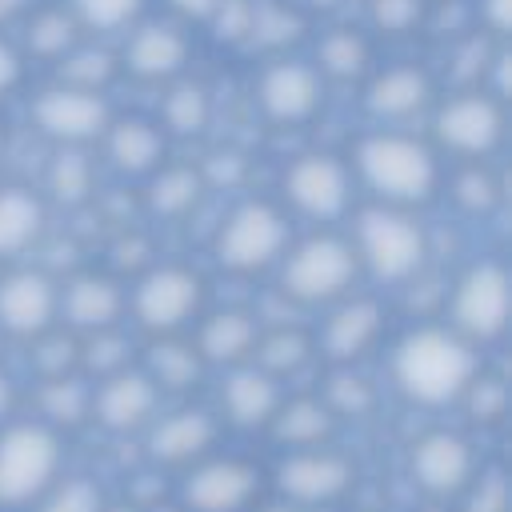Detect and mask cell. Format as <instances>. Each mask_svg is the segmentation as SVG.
<instances>
[{"mask_svg": "<svg viewBox=\"0 0 512 512\" xmlns=\"http://www.w3.org/2000/svg\"><path fill=\"white\" fill-rule=\"evenodd\" d=\"M352 180H360L376 204H396V208H420L436 200L444 184L440 152L408 132H364L352 148Z\"/></svg>", "mask_w": 512, "mask_h": 512, "instance_id": "cell-1", "label": "cell"}, {"mask_svg": "<svg viewBox=\"0 0 512 512\" xmlns=\"http://www.w3.org/2000/svg\"><path fill=\"white\" fill-rule=\"evenodd\" d=\"M480 376L476 344L444 324H420L404 332L392 348V380L396 388L424 408L456 404L464 388Z\"/></svg>", "mask_w": 512, "mask_h": 512, "instance_id": "cell-2", "label": "cell"}, {"mask_svg": "<svg viewBox=\"0 0 512 512\" xmlns=\"http://www.w3.org/2000/svg\"><path fill=\"white\" fill-rule=\"evenodd\" d=\"M352 248L360 272L380 284H412L428 264V232L412 216V208L396 204H364L352 216Z\"/></svg>", "mask_w": 512, "mask_h": 512, "instance_id": "cell-3", "label": "cell"}, {"mask_svg": "<svg viewBox=\"0 0 512 512\" xmlns=\"http://www.w3.org/2000/svg\"><path fill=\"white\" fill-rule=\"evenodd\" d=\"M360 280V260L348 236L340 232H312L284 248L280 256V296L312 308L344 300Z\"/></svg>", "mask_w": 512, "mask_h": 512, "instance_id": "cell-4", "label": "cell"}, {"mask_svg": "<svg viewBox=\"0 0 512 512\" xmlns=\"http://www.w3.org/2000/svg\"><path fill=\"white\" fill-rule=\"evenodd\" d=\"M292 244L288 212L272 200H240L212 236V256L232 276H256L272 264H280L284 248Z\"/></svg>", "mask_w": 512, "mask_h": 512, "instance_id": "cell-5", "label": "cell"}, {"mask_svg": "<svg viewBox=\"0 0 512 512\" xmlns=\"http://www.w3.org/2000/svg\"><path fill=\"white\" fill-rule=\"evenodd\" d=\"M128 308L148 336H180L204 308V276L188 264H148L128 292Z\"/></svg>", "mask_w": 512, "mask_h": 512, "instance_id": "cell-6", "label": "cell"}, {"mask_svg": "<svg viewBox=\"0 0 512 512\" xmlns=\"http://www.w3.org/2000/svg\"><path fill=\"white\" fill-rule=\"evenodd\" d=\"M448 300V328L460 332L468 344H488V340H500L504 328H508V312H512V276L504 268V260H472L452 292L444 296Z\"/></svg>", "mask_w": 512, "mask_h": 512, "instance_id": "cell-7", "label": "cell"}, {"mask_svg": "<svg viewBox=\"0 0 512 512\" xmlns=\"http://www.w3.org/2000/svg\"><path fill=\"white\" fill-rule=\"evenodd\" d=\"M504 100L488 88H456L432 112V148L456 160H488L504 140Z\"/></svg>", "mask_w": 512, "mask_h": 512, "instance_id": "cell-8", "label": "cell"}, {"mask_svg": "<svg viewBox=\"0 0 512 512\" xmlns=\"http://www.w3.org/2000/svg\"><path fill=\"white\" fill-rule=\"evenodd\" d=\"M60 468V436L48 424H12L0 432V504H32L40 500Z\"/></svg>", "mask_w": 512, "mask_h": 512, "instance_id": "cell-9", "label": "cell"}, {"mask_svg": "<svg viewBox=\"0 0 512 512\" xmlns=\"http://www.w3.org/2000/svg\"><path fill=\"white\" fill-rule=\"evenodd\" d=\"M28 124L52 148H88L112 124V104L104 92H84V88L56 80L32 96Z\"/></svg>", "mask_w": 512, "mask_h": 512, "instance_id": "cell-10", "label": "cell"}, {"mask_svg": "<svg viewBox=\"0 0 512 512\" xmlns=\"http://www.w3.org/2000/svg\"><path fill=\"white\" fill-rule=\"evenodd\" d=\"M352 168L332 152H304L284 168L280 192L284 204L312 220V224H336L352 212Z\"/></svg>", "mask_w": 512, "mask_h": 512, "instance_id": "cell-11", "label": "cell"}, {"mask_svg": "<svg viewBox=\"0 0 512 512\" xmlns=\"http://www.w3.org/2000/svg\"><path fill=\"white\" fill-rule=\"evenodd\" d=\"M324 88H328V80L308 60L276 56V60H268L260 68L256 104H260L268 124H276V128H304L324 108Z\"/></svg>", "mask_w": 512, "mask_h": 512, "instance_id": "cell-12", "label": "cell"}, {"mask_svg": "<svg viewBox=\"0 0 512 512\" xmlns=\"http://www.w3.org/2000/svg\"><path fill=\"white\" fill-rule=\"evenodd\" d=\"M60 284L44 268H8L0 276V336L36 340L40 332L56 328Z\"/></svg>", "mask_w": 512, "mask_h": 512, "instance_id": "cell-13", "label": "cell"}, {"mask_svg": "<svg viewBox=\"0 0 512 512\" xmlns=\"http://www.w3.org/2000/svg\"><path fill=\"white\" fill-rule=\"evenodd\" d=\"M116 60H120V72H128L140 84H172L184 76L192 60V40L180 24L148 20L128 32Z\"/></svg>", "mask_w": 512, "mask_h": 512, "instance_id": "cell-14", "label": "cell"}, {"mask_svg": "<svg viewBox=\"0 0 512 512\" xmlns=\"http://www.w3.org/2000/svg\"><path fill=\"white\" fill-rule=\"evenodd\" d=\"M128 308V292L120 288V280L112 272H76L64 280L60 288V304H56V320H64L68 332L88 336L100 328H116L120 316Z\"/></svg>", "mask_w": 512, "mask_h": 512, "instance_id": "cell-15", "label": "cell"}, {"mask_svg": "<svg viewBox=\"0 0 512 512\" xmlns=\"http://www.w3.org/2000/svg\"><path fill=\"white\" fill-rule=\"evenodd\" d=\"M436 104V80L424 64L372 68L364 76V112L380 124H400Z\"/></svg>", "mask_w": 512, "mask_h": 512, "instance_id": "cell-16", "label": "cell"}, {"mask_svg": "<svg viewBox=\"0 0 512 512\" xmlns=\"http://www.w3.org/2000/svg\"><path fill=\"white\" fill-rule=\"evenodd\" d=\"M276 484L288 504H300V508L328 504L344 496V488L352 484V464L328 448H296V456L280 464Z\"/></svg>", "mask_w": 512, "mask_h": 512, "instance_id": "cell-17", "label": "cell"}, {"mask_svg": "<svg viewBox=\"0 0 512 512\" xmlns=\"http://www.w3.org/2000/svg\"><path fill=\"white\" fill-rule=\"evenodd\" d=\"M384 304L372 296H344L336 300V308L328 312L324 328H320V352L332 364H352L364 352L376 348V340L384 336Z\"/></svg>", "mask_w": 512, "mask_h": 512, "instance_id": "cell-18", "label": "cell"}, {"mask_svg": "<svg viewBox=\"0 0 512 512\" xmlns=\"http://www.w3.org/2000/svg\"><path fill=\"white\" fill-rule=\"evenodd\" d=\"M156 400H160V388L148 380L144 368H120L100 380L88 412L108 432H136L156 416Z\"/></svg>", "mask_w": 512, "mask_h": 512, "instance_id": "cell-19", "label": "cell"}, {"mask_svg": "<svg viewBox=\"0 0 512 512\" xmlns=\"http://www.w3.org/2000/svg\"><path fill=\"white\" fill-rule=\"evenodd\" d=\"M256 468L244 460H204L184 480V508L188 512H240L256 496Z\"/></svg>", "mask_w": 512, "mask_h": 512, "instance_id": "cell-20", "label": "cell"}, {"mask_svg": "<svg viewBox=\"0 0 512 512\" xmlns=\"http://www.w3.org/2000/svg\"><path fill=\"white\" fill-rule=\"evenodd\" d=\"M408 468H412V480L432 492V496H452L468 484L472 476V448L464 436L456 432H428L412 444V456H408Z\"/></svg>", "mask_w": 512, "mask_h": 512, "instance_id": "cell-21", "label": "cell"}, {"mask_svg": "<svg viewBox=\"0 0 512 512\" xmlns=\"http://www.w3.org/2000/svg\"><path fill=\"white\" fill-rule=\"evenodd\" d=\"M104 156L120 176H148L168 156V132L148 116H112L104 128Z\"/></svg>", "mask_w": 512, "mask_h": 512, "instance_id": "cell-22", "label": "cell"}, {"mask_svg": "<svg viewBox=\"0 0 512 512\" xmlns=\"http://www.w3.org/2000/svg\"><path fill=\"white\" fill-rule=\"evenodd\" d=\"M48 232V200L28 184L0 188V264H16L40 248Z\"/></svg>", "mask_w": 512, "mask_h": 512, "instance_id": "cell-23", "label": "cell"}, {"mask_svg": "<svg viewBox=\"0 0 512 512\" xmlns=\"http://www.w3.org/2000/svg\"><path fill=\"white\" fill-rule=\"evenodd\" d=\"M260 316L244 312V308H220L212 316L200 320V332H196V352L204 364H224V368H236V364H248L252 360V348L260 340Z\"/></svg>", "mask_w": 512, "mask_h": 512, "instance_id": "cell-24", "label": "cell"}, {"mask_svg": "<svg viewBox=\"0 0 512 512\" xmlns=\"http://www.w3.org/2000/svg\"><path fill=\"white\" fill-rule=\"evenodd\" d=\"M212 440H216V420L204 408H180L152 424L148 456L156 464H192L212 448Z\"/></svg>", "mask_w": 512, "mask_h": 512, "instance_id": "cell-25", "label": "cell"}, {"mask_svg": "<svg viewBox=\"0 0 512 512\" xmlns=\"http://www.w3.org/2000/svg\"><path fill=\"white\" fill-rule=\"evenodd\" d=\"M208 184L200 176L196 164H160L156 172H148V184H144V212L152 220H164V224H176L184 216L196 212V204L204 200Z\"/></svg>", "mask_w": 512, "mask_h": 512, "instance_id": "cell-26", "label": "cell"}, {"mask_svg": "<svg viewBox=\"0 0 512 512\" xmlns=\"http://www.w3.org/2000/svg\"><path fill=\"white\" fill-rule=\"evenodd\" d=\"M220 400H224V412H228L232 424H240V428H260V424L272 420V412L280 408L284 396H280L276 376L260 372L256 364H252V368H248V364H236V368L228 372L224 388H220Z\"/></svg>", "mask_w": 512, "mask_h": 512, "instance_id": "cell-27", "label": "cell"}, {"mask_svg": "<svg viewBox=\"0 0 512 512\" xmlns=\"http://www.w3.org/2000/svg\"><path fill=\"white\" fill-rule=\"evenodd\" d=\"M312 68L324 80H340V84L364 80L372 72V36L364 28H352V24H336V28L320 32L316 52H312Z\"/></svg>", "mask_w": 512, "mask_h": 512, "instance_id": "cell-28", "label": "cell"}, {"mask_svg": "<svg viewBox=\"0 0 512 512\" xmlns=\"http://www.w3.org/2000/svg\"><path fill=\"white\" fill-rule=\"evenodd\" d=\"M80 24H76V16L68 12V4L60 0V4H36L28 16H24V52L32 56V60H48V64H56L60 56H68L76 44H80Z\"/></svg>", "mask_w": 512, "mask_h": 512, "instance_id": "cell-29", "label": "cell"}, {"mask_svg": "<svg viewBox=\"0 0 512 512\" xmlns=\"http://www.w3.org/2000/svg\"><path fill=\"white\" fill-rule=\"evenodd\" d=\"M44 200L60 208H80L96 196V164L88 148H56L44 168Z\"/></svg>", "mask_w": 512, "mask_h": 512, "instance_id": "cell-30", "label": "cell"}, {"mask_svg": "<svg viewBox=\"0 0 512 512\" xmlns=\"http://www.w3.org/2000/svg\"><path fill=\"white\" fill-rule=\"evenodd\" d=\"M272 436L280 444H292V448H320L332 428H336V416L328 412V404L320 396H296V400H280V408L272 412Z\"/></svg>", "mask_w": 512, "mask_h": 512, "instance_id": "cell-31", "label": "cell"}, {"mask_svg": "<svg viewBox=\"0 0 512 512\" xmlns=\"http://www.w3.org/2000/svg\"><path fill=\"white\" fill-rule=\"evenodd\" d=\"M144 372L156 388L184 392L204 376V360H200L196 344H188L180 336H152L148 356H144Z\"/></svg>", "mask_w": 512, "mask_h": 512, "instance_id": "cell-32", "label": "cell"}, {"mask_svg": "<svg viewBox=\"0 0 512 512\" xmlns=\"http://www.w3.org/2000/svg\"><path fill=\"white\" fill-rule=\"evenodd\" d=\"M164 132L172 136H200L212 124V92L200 80H172L164 100H160V120Z\"/></svg>", "mask_w": 512, "mask_h": 512, "instance_id": "cell-33", "label": "cell"}, {"mask_svg": "<svg viewBox=\"0 0 512 512\" xmlns=\"http://www.w3.org/2000/svg\"><path fill=\"white\" fill-rule=\"evenodd\" d=\"M304 36V12L288 0H252V28L248 44L264 52H284Z\"/></svg>", "mask_w": 512, "mask_h": 512, "instance_id": "cell-34", "label": "cell"}, {"mask_svg": "<svg viewBox=\"0 0 512 512\" xmlns=\"http://www.w3.org/2000/svg\"><path fill=\"white\" fill-rule=\"evenodd\" d=\"M252 360L268 376H292L296 368H304L312 360V340H308V332H300L292 324H276V328L260 332Z\"/></svg>", "mask_w": 512, "mask_h": 512, "instance_id": "cell-35", "label": "cell"}, {"mask_svg": "<svg viewBox=\"0 0 512 512\" xmlns=\"http://www.w3.org/2000/svg\"><path fill=\"white\" fill-rule=\"evenodd\" d=\"M452 204L464 212V216H492L496 204H500V180L496 172L484 164V160H464L452 176V188H448Z\"/></svg>", "mask_w": 512, "mask_h": 512, "instance_id": "cell-36", "label": "cell"}, {"mask_svg": "<svg viewBox=\"0 0 512 512\" xmlns=\"http://www.w3.org/2000/svg\"><path fill=\"white\" fill-rule=\"evenodd\" d=\"M56 72H60V84H72V88H84V92H104L116 80L120 60L108 48L76 44L68 56L56 60Z\"/></svg>", "mask_w": 512, "mask_h": 512, "instance_id": "cell-37", "label": "cell"}, {"mask_svg": "<svg viewBox=\"0 0 512 512\" xmlns=\"http://www.w3.org/2000/svg\"><path fill=\"white\" fill-rule=\"evenodd\" d=\"M40 408H44V416L52 420V424H60V428H72V424H80L84 416H88V408H92V388L80 380V376H52V380H44V388H40Z\"/></svg>", "mask_w": 512, "mask_h": 512, "instance_id": "cell-38", "label": "cell"}, {"mask_svg": "<svg viewBox=\"0 0 512 512\" xmlns=\"http://www.w3.org/2000/svg\"><path fill=\"white\" fill-rule=\"evenodd\" d=\"M84 32H120L132 28L144 12V0H64Z\"/></svg>", "mask_w": 512, "mask_h": 512, "instance_id": "cell-39", "label": "cell"}, {"mask_svg": "<svg viewBox=\"0 0 512 512\" xmlns=\"http://www.w3.org/2000/svg\"><path fill=\"white\" fill-rule=\"evenodd\" d=\"M128 356H132V344L120 328H100V332H88L80 340V368L96 372L100 380L128 368Z\"/></svg>", "mask_w": 512, "mask_h": 512, "instance_id": "cell-40", "label": "cell"}, {"mask_svg": "<svg viewBox=\"0 0 512 512\" xmlns=\"http://www.w3.org/2000/svg\"><path fill=\"white\" fill-rule=\"evenodd\" d=\"M32 364H36V372L44 380L68 376L72 368H80V340H76V332H56V328L40 332L32 340Z\"/></svg>", "mask_w": 512, "mask_h": 512, "instance_id": "cell-41", "label": "cell"}, {"mask_svg": "<svg viewBox=\"0 0 512 512\" xmlns=\"http://www.w3.org/2000/svg\"><path fill=\"white\" fill-rule=\"evenodd\" d=\"M320 400L328 404V412H332V416H364V412L376 404V392H372V384H368L360 372L340 368V372H332V376H328V384H324V396H320Z\"/></svg>", "mask_w": 512, "mask_h": 512, "instance_id": "cell-42", "label": "cell"}, {"mask_svg": "<svg viewBox=\"0 0 512 512\" xmlns=\"http://www.w3.org/2000/svg\"><path fill=\"white\" fill-rule=\"evenodd\" d=\"M428 0H368V24L380 36H408L428 20Z\"/></svg>", "mask_w": 512, "mask_h": 512, "instance_id": "cell-43", "label": "cell"}, {"mask_svg": "<svg viewBox=\"0 0 512 512\" xmlns=\"http://www.w3.org/2000/svg\"><path fill=\"white\" fill-rule=\"evenodd\" d=\"M40 512H100V488L92 480H64L40 504Z\"/></svg>", "mask_w": 512, "mask_h": 512, "instance_id": "cell-44", "label": "cell"}, {"mask_svg": "<svg viewBox=\"0 0 512 512\" xmlns=\"http://www.w3.org/2000/svg\"><path fill=\"white\" fill-rule=\"evenodd\" d=\"M460 400H468L472 420L492 424V420H500V416H504L508 392H504V384H500V380H492V376H476V380L464 388V396H460Z\"/></svg>", "mask_w": 512, "mask_h": 512, "instance_id": "cell-45", "label": "cell"}, {"mask_svg": "<svg viewBox=\"0 0 512 512\" xmlns=\"http://www.w3.org/2000/svg\"><path fill=\"white\" fill-rule=\"evenodd\" d=\"M208 24L216 28V40H224V44H244V40H248V28H252V0H224V4L212 12Z\"/></svg>", "mask_w": 512, "mask_h": 512, "instance_id": "cell-46", "label": "cell"}, {"mask_svg": "<svg viewBox=\"0 0 512 512\" xmlns=\"http://www.w3.org/2000/svg\"><path fill=\"white\" fill-rule=\"evenodd\" d=\"M464 512H508V484H504V476L500 472L480 476V484L472 488Z\"/></svg>", "mask_w": 512, "mask_h": 512, "instance_id": "cell-47", "label": "cell"}, {"mask_svg": "<svg viewBox=\"0 0 512 512\" xmlns=\"http://www.w3.org/2000/svg\"><path fill=\"white\" fill-rule=\"evenodd\" d=\"M480 32L504 44L512 32V0H480Z\"/></svg>", "mask_w": 512, "mask_h": 512, "instance_id": "cell-48", "label": "cell"}, {"mask_svg": "<svg viewBox=\"0 0 512 512\" xmlns=\"http://www.w3.org/2000/svg\"><path fill=\"white\" fill-rule=\"evenodd\" d=\"M20 80H24V56H20L16 44H8V40L0 36V100L12 96V92L20 88Z\"/></svg>", "mask_w": 512, "mask_h": 512, "instance_id": "cell-49", "label": "cell"}, {"mask_svg": "<svg viewBox=\"0 0 512 512\" xmlns=\"http://www.w3.org/2000/svg\"><path fill=\"white\" fill-rule=\"evenodd\" d=\"M200 176H204V184H212V180L236 184V180L244 176V160H240L236 152H216V156H212V164H208V168H200Z\"/></svg>", "mask_w": 512, "mask_h": 512, "instance_id": "cell-50", "label": "cell"}, {"mask_svg": "<svg viewBox=\"0 0 512 512\" xmlns=\"http://www.w3.org/2000/svg\"><path fill=\"white\" fill-rule=\"evenodd\" d=\"M220 4H224V0H168V8H172L176 16L196 20V24H208V20H212V12H216Z\"/></svg>", "mask_w": 512, "mask_h": 512, "instance_id": "cell-51", "label": "cell"}, {"mask_svg": "<svg viewBox=\"0 0 512 512\" xmlns=\"http://www.w3.org/2000/svg\"><path fill=\"white\" fill-rule=\"evenodd\" d=\"M40 0H0V24H12V20H24Z\"/></svg>", "mask_w": 512, "mask_h": 512, "instance_id": "cell-52", "label": "cell"}, {"mask_svg": "<svg viewBox=\"0 0 512 512\" xmlns=\"http://www.w3.org/2000/svg\"><path fill=\"white\" fill-rule=\"evenodd\" d=\"M12 404H16V384L8 372H0V420L12 412Z\"/></svg>", "mask_w": 512, "mask_h": 512, "instance_id": "cell-53", "label": "cell"}, {"mask_svg": "<svg viewBox=\"0 0 512 512\" xmlns=\"http://www.w3.org/2000/svg\"><path fill=\"white\" fill-rule=\"evenodd\" d=\"M308 8H320V12H328V8H340L344 0H304Z\"/></svg>", "mask_w": 512, "mask_h": 512, "instance_id": "cell-54", "label": "cell"}, {"mask_svg": "<svg viewBox=\"0 0 512 512\" xmlns=\"http://www.w3.org/2000/svg\"><path fill=\"white\" fill-rule=\"evenodd\" d=\"M264 512H312V508H300V504H276V508H264Z\"/></svg>", "mask_w": 512, "mask_h": 512, "instance_id": "cell-55", "label": "cell"}, {"mask_svg": "<svg viewBox=\"0 0 512 512\" xmlns=\"http://www.w3.org/2000/svg\"><path fill=\"white\" fill-rule=\"evenodd\" d=\"M112 512H140V508H128V504H120V508H112Z\"/></svg>", "mask_w": 512, "mask_h": 512, "instance_id": "cell-56", "label": "cell"}, {"mask_svg": "<svg viewBox=\"0 0 512 512\" xmlns=\"http://www.w3.org/2000/svg\"><path fill=\"white\" fill-rule=\"evenodd\" d=\"M0 160H4V128H0Z\"/></svg>", "mask_w": 512, "mask_h": 512, "instance_id": "cell-57", "label": "cell"}, {"mask_svg": "<svg viewBox=\"0 0 512 512\" xmlns=\"http://www.w3.org/2000/svg\"><path fill=\"white\" fill-rule=\"evenodd\" d=\"M428 4H440V0H428Z\"/></svg>", "mask_w": 512, "mask_h": 512, "instance_id": "cell-58", "label": "cell"}]
</instances>
